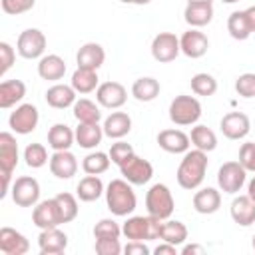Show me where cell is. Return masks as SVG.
<instances>
[{"instance_id": "1", "label": "cell", "mask_w": 255, "mask_h": 255, "mask_svg": "<svg viewBox=\"0 0 255 255\" xmlns=\"http://www.w3.org/2000/svg\"><path fill=\"white\" fill-rule=\"evenodd\" d=\"M205 171H207V151L201 149H187L179 167H177V183L183 189H197L203 179H205Z\"/></svg>"}, {"instance_id": "2", "label": "cell", "mask_w": 255, "mask_h": 255, "mask_svg": "<svg viewBox=\"0 0 255 255\" xmlns=\"http://www.w3.org/2000/svg\"><path fill=\"white\" fill-rule=\"evenodd\" d=\"M106 203L114 215H129L137 205V197L131 189V183L128 179H112L106 187Z\"/></svg>"}, {"instance_id": "3", "label": "cell", "mask_w": 255, "mask_h": 255, "mask_svg": "<svg viewBox=\"0 0 255 255\" xmlns=\"http://www.w3.org/2000/svg\"><path fill=\"white\" fill-rule=\"evenodd\" d=\"M18 165V143L16 137L10 131L0 133V175H2V191L0 197H6L10 189V177L12 171Z\"/></svg>"}, {"instance_id": "4", "label": "cell", "mask_w": 255, "mask_h": 255, "mask_svg": "<svg viewBox=\"0 0 255 255\" xmlns=\"http://www.w3.org/2000/svg\"><path fill=\"white\" fill-rule=\"evenodd\" d=\"M145 207H147V215L159 221L169 219L175 209V201L169 187L165 183H153L145 195Z\"/></svg>"}, {"instance_id": "5", "label": "cell", "mask_w": 255, "mask_h": 255, "mask_svg": "<svg viewBox=\"0 0 255 255\" xmlns=\"http://www.w3.org/2000/svg\"><path fill=\"white\" fill-rule=\"evenodd\" d=\"M159 229H161V221L147 215H133L128 217V221L122 227V233L129 239V241H151V239H159Z\"/></svg>"}, {"instance_id": "6", "label": "cell", "mask_w": 255, "mask_h": 255, "mask_svg": "<svg viewBox=\"0 0 255 255\" xmlns=\"http://www.w3.org/2000/svg\"><path fill=\"white\" fill-rule=\"evenodd\" d=\"M201 118V104L193 96H175L169 104V120L175 126H191Z\"/></svg>"}, {"instance_id": "7", "label": "cell", "mask_w": 255, "mask_h": 255, "mask_svg": "<svg viewBox=\"0 0 255 255\" xmlns=\"http://www.w3.org/2000/svg\"><path fill=\"white\" fill-rule=\"evenodd\" d=\"M247 179V169L239 161H227L217 171V185L223 193H237Z\"/></svg>"}, {"instance_id": "8", "label": "cell", "mask_w": 255, "mask_h": 255, "mask_svg": "<svg viewBox=\"0 0 255 255\" xmlns=\"http://www.w3.org/2000/svg\"><path fill=\"white\" fill-rule=\"evenodd\" d=\"M120 173L124 175V179H128L131 185H143L153 177V165L139 157V155H129L122 165H120Z\"/></svg>"}, {"instance_id": "9", "label": "cell", "mask_w": 255, "mask_h": 255, "mask_svg": "<svg viewBox=\"0 0 255 255\" xmlns=\"http://www.w3.org/2000/svg\"><path fill=\"white\" fill-rule=\"evenodd\" d=\"M16 50L22 58L26 60H36V58H42L44 50H46V36L42 30L38 28H28L24 30L20 36H18V42H16Z\"/></svg>"}, {"instance_id": "10", "label": "cell", "mask_w": 255, "mask_h": 255, "mask_svg": "<svg viewBox=\"0 0 255 255\" xmlns=\"http://www.w3.org/2000/svg\"><path fill=\"white\" fill-rule=\"evenodd\" d=\"M38 122H40V114H38V108L32 104H20L8 118V126L12 128V131H16L20 135L32 133L36 129Z\"/></svg>"}, {"instance_id": "11", "label": "cell", "mask_w": 255, "mask_h": 255, "mask_svg": "<svg viewBox=\"0 0 255 255\" xmlns=\"http://www.w3.org/2000/svg\"><path fill=\"white\" fill-rule=\"evenodd\" d=\"M12 199L18 207H34L40 199V183L30 175H22L12 183Z\"/></svg>"}, {"instance_id": "12", "label": "cell", "mask_w": 255, "mask_h": 255, "mask_svg": "<svg viewBox=\"0 0 255 255\" xmlns=\"http://www.w3.org/2000/svg\"><path fill=\"white\" fill-rule=\"evenodd\" d=\"M179 52H181L179 38L171 32H159L151 40V56L155 62H161V64L173 62Z\"/></svg>"}, {"instance_id": "13", "label": "cell", "mask_w": 255, "mask_h": 255, "mask_svg": "<svg viewBox=\"0 0 255 255\" xmlns=\"http://www.w3.org/2000/svg\"><path fill=\"white\" fill-rule=\"evenodd\" d=\"M32 221L40 229H50V227L62 225V213H60L56 197L54 199H44V201L36 203V207L32 211Z\"/></svg>"}, {"instance_id": "14", "label": "cell", "mask_w": 255, "mask_h": 255, "mask_svg": "<svg viewBox=\"0 0 255 255\" xmlns=\"http://www.w3.org/2000/svg\"><path fill=\"white\" fill-rule=\"evenodd\" d=\"M96 100L100 106L108 110H118L128 100V90L120 82H104L96 90Z\"/></svg>"}, {"instance_id": "15", "label": "cell", "mask_w": 255, "mask_h": 255, "mask_svg": "<svg viewBox=\"0 0 255 255\" xmlns=\"http://www.w3.org/2000/svg\"><path fill=\"white\" fill-rule=\"evenodd\" d=\"M219 128L227 139H243L251 129V122L243 112H229L221 118Z\"/></svg>"}, {"instance_id": "16", "label": "cell", "mask_w": 255, "mask_h": 255, "mask_svg": "<svg viewBox=\"0 0 255 255\" xmlns=\"http://www.w3.org/2000/svg\"><path fill=\"white\" fill-rule=\"evenodd\" d=\"M179 46H181V52L187 56V58H201L207 54L209 50V40L203 32H199L197 28H191L187 32H183V36L179 38Z\"/></svg>"}, {"instance_id": "17", "label": "cell", "mask_w": 255, "mask_h": 255, "mask_svg": "<svg viewBox=\"0 0 255 255\" xmlns=\"http://www.w3.org/2000/svg\"><path fill=\"white\" fill-rule=\"evenodd\" d=\"M38 247L42 255H56V253H64L68 247V235L58 229V227H50V229H42V233L38 235Z\"/></svg>"}, {"instance_id": "18", "label": "cell", "mask_w": 255, "mask_h": 255, "mask_svg": "<svg viewBox=\"0 0 255 255\" xmlns=\"http://www.w3.org/2000/svg\"><path fill=\"white\" fill-rule=\"evenodd\" d=\"M50 171L58 179H70L78 171V159L70 149L54 151L50 157Z\"/></svg>"}, {"instance_id": "19", "label": "cell", "mask_w": 255, "mask_h": 255, "mask_svg": "<svg viewBox=\"0 0 255 255\" xmlns=\"http://www.w3.org/2000/svg\"><path fill=\"white\" fill-rule=\"evenodd\" d=\"M28 249H30V243L20 231L12 227L0 229V251L4 255H24L28 253Z\"/></svg>"}, {"instance_id": "20", "label": "cell", "mask_w": 255, "mask_h": 255, "mask_svg": "<svg viewBox=\"0 0 255 255\" xmlns=\"http://www.w3.org/2000/svg\"><path fill=\"white\" fill-rule=\"evenodd\" d=\"M189 135L181 129H163L157 133V143L167 153H185L189 149Z\"/></svg>"}, {"instance_id": "21", "label": "cell", "mask_w": 255, "mask_h": 255, "mask_svg": "<svg viewBox=\"0 0 255 255\" xmlns=\"http://www.w3.org/2000/svg\"><path fill=\"white\" fill-rule=\"evenodd\" d=\"M231 219L241 225L249 227L255 223V201L249 195H239L231 201Z\"/></svg>"}, {"instance_id": "22", "label": "cell", "mask_w": 255, "mask_h": 255, "mask_svg": "<svg viewBox=\"0 0 255 255\" xmlns=\"http://www.w3.org/2000/svg\"><path fill=\"white\" fill-rule=\"evenodd\" d=\"M102 128H104V135H108L112 139H122L131 129V118L126 112H112L104 120Z\"/></svg>"}, {"instance_id": "23", "label": "cell", "mask_w": 255, "mask_h": 255, "mask_svg": "<svg viewBox=\"0 0 255 255\" xmlns=\"http://www.w3.org/2000/svg\"><path fill=\"white\" fill-rule=\"evenodd\" d=\"M221 207V193L215 187H203L193 195V209L201 215H211Z\"/></svg>"}, {"instance_id": "24", "label": "cell", "mask_w": 255, "mask_h": 255, "mask_svg": "<svg viewBox=\"0 0 255 255\" xmlns=\"http://www.w3.org/2000/svg\"><path fill=\"white\" fill-rule=\"evenodd\" d=\"M106 60V52L100 44L96 42H88L84 44L78 54H76V62H78V68H90V70H98Z\"/></svg>"}, {"instance_id": "25", "label": "cell", "mask_w": 255, "mask_h": 255, "mask_svg": "<svg viewBox=\"0 0 255 255\" xmlns=\"http://www.w3.org/2000/svg\"><path fill=\"white\" fill-rule=\"evenodd\" d=\"M46 104L56 108V110H64L76 104V90L72 86L66 84H54L52 88H48L46 92Z\"/></svg>"}, {"instance_id": "26", "label": "cell", "mask_w": 255, "mask_h": 255, "mask_svg": "<svg viewBox=\"0 0 255 255\" xmlns=\"http://www.w3.org/2000/svg\"><path fill=\"white\" fill-rule=\"evenodd\" d=\"M38 74H40L42 80H48V82L62 80L64 74H66V62L58 54L42 56L40 62H38Z\"/></svg>"}, {"instance_id": "27", "label": "cell", "mask_w": 255, "mask_h": 255, "mask_svg": "<svg viewBox=\"0 0 255 255\" xmlns=\"http://www.w3.org/2000/svg\"><path fill=\"white\" fill-rule=\"evenodd\" d=\"M26 96V84L22 80H4L0 84V108L8 110Z\"/></svg>"}, {"instance_id": "28", "label": "cell", "mask_w": 255, "mask_h": 255, "mask_svg": "<svg viewBox=\"0 0 255 255\" xmlns=\"http://www.w3.org/2000/svg\"><path fill=\"white\" fill-rule=\"evenodd\" d=\"M74 139H76V131H72V128L66 124H54L48 131V145L54 151L70 149Z\"/></svg>"}, {"instance_id": "29", "label": "cell", "mask_w": 255, "mask_h": 255, "mask_svg": "<svg viewBox=\"0 0 255 255\" xmlns=\"http://www.w3.org/2000/svg\"><path fill=\"white\" fill-rule=\"evenodd\" d=\"M183 18L191 28L207 26L213 20V6L211 4H187L183 10Z\"/></svg>"}, {"instance_id": "30", "label": "cell", "mask_w": 255, "mask_h": 255, "mask_svg": "<svg viewBox=\"0 0 255 255\" xmlns=\"http://www.w3.org/2000/svg\"><path fill=\"white\" fill-rule=\"evenodd\" d=\"M104 137V128H100L98 124H80L76 128V143L84 149H92L96 147Z\"/></svg>"}, {"instance_id": "31", "label": "cell", "mask_w": 255, "mask_h": 255, "mask_svg": "<svg viewBox=\"0 0 255 255\" xmlns=\"http://www.w3.org/2000/svg\"><path fill=\"white\" fill-rule=\"evenodd\" d=\"M159 239L171 245H183L187 241V227L181 221H173V219H165L161 221V229H159Z\"/></svg>"}, {"instance_id": "32", "label": "cell", "mask_w": 255, "mask_h": 255, "mask_svg": "<svg viewBox=\"0 0 255 255\" xmlns=\"http://www.w3.org/2000/svg\"><path fill=\"white\" fill-rule=\"evenodd\" d=\"M159 82L151 76H145V78H137L131 86V96L137 100V102H151L159 96Z\"/></svg>"}, {"instance_id": "33", "label": "cell", "mask_w": 255, "mask_h": 255, "mask_svg": "<svg viewBox=\"0 0 255 255\" xmlns=\"http://www.w3.org/2000/svg\"><path fill=\"white\" fill-rule=\"evenodd\" d=\"M98 70H90V68H78L72 74V88L78 94H90L94 90H98Z\"/></svg>"}, {"instance_id": "34", "label": "cell", "mask_w": 255, "mask_h": 255, "mask_svg": "<svg viewBox=\"0 0 255 255\" xmlns=\"http://www.w3.org/2000/svg\"><path fill=\"white\" fill-rule=\"evenodd\" d=\"M227 30H229V34H231L233 40H247L253 34L245 10H235V12L229 14V18H227Z\"/></svg>"}, {"instance_id": "35", "label": "cell", "mask_w": 255, "mask_h": 255, "mask_svg": "<svg viewBox=\"0 0 255 255\" xmlns=\"http://www.w3.org/2000/svg\"><path fill=\"white\" fill-rule=\"evenodd\" d=\"M76 193L80 197V201H96L104 191V183L98 175H86L84 179H80L78 187H76Z\"/></svg>"}, {"instance_id": "36", "label": "cell", "mask_w": 255, "mask_h": 255, "mask_svg": "<svg viewBox=\"0 0 255 255\" xmlns=\"http://www.w3.org/2000/svg\"><path fill=\"white\" fill-rule=\"evenodd\" d=\"M189 139L201 151H213L217 147V135H215V131L211 128H207V126H201V124L195 126V128H191Z\"/></svg>"}, {"instance_id": "37", "label": "cell", "mask_w": 255, "mask_h": 255, "mask_svg": "<svg viewBox=\"0 0 255 255\" xmlns=\"http://www.w3.org/2000/svg\"><path fill=\"white\" fill-rule=\"evenodd\" d=\"M74 118L80 124H98L102 120V112H100V108L92 100L80 98L74 104Z\"/></svg>"}, {"instance_id": "38", "label": "cell", "mask_w": 255, "mask_h": 255, "mask_svg": "<svg viewBox=\"0 0 255 255\" xmlns=\"http://www.w3.org/2000/svg\"><path fill=\"white\" fill-rule=\"evenodd\" d=\"M112 159H110V153H104V151H94V153H88L82 161V169L88 173V175H100L104 171H108Z\"/></svg>"}, {"instance_id": "39", "label": "cell", "mask_w": 255, "mask_h": 255, "mask_svg": "<svg viewBox=\"0 0 255 255\" xmlns=\"http://www.w3.org/2000/svg\"><path fill=\"white\" fill-rule=\"evenodd\" d=\"M24 161H26L28 167L40 169L50 161V157H48V151L42 143H28L26 149H24Z\"/></svg>"}, {"instance_id": "40", "label": "cell", "mask_w": 255, "mask_h": 255, "mask_svg": "<svg viewBox=\"0 0 255 255\" xmlns=\"http://www.w3.org/2000/svg\"><path fill=\"white\" fill-rule=\"evenodd\" d=\"M191 90L195 96H213L217 92V80L211 76V74H205V72H199L191 78Z\"/></svg>"}, {"instance_id": "41", "label": "cell", "mask_w": 255, "mask_h": 255, "mask_svg": "<svg viewBox=\"0 0 255 255\" xmlns=\"http://www.w3.org/2000/svg\"><path fill=\"white\" fill-rule=\"evenodd\" d=\"M56 201H58V207H60V213H62V223H70L78 217V201L72 193H68V191L58 193Z\"/></svg>"}, {"instance_id": "42", "label": "cell", "mask_w": 255, "mask_h": 255, "mask_svg": "<svg viewBox=\"0 0 255 255\" xmlns=\"http://www.w3.org/2000/svg\"><path fill=\"white\" fill-rule=\"evenodd\" d=\"M122 227L114 219H100L94 225V237L96 239H120Z\"/></svg>"}, {"instance_id": "43", "label": "cell", "mask_w": 255, "mask_h": 255, "mask_svg": "<svg viewBox=\"0 0 255 255\" xmlns=\"http://www.w3.org/2000/svg\"><path fill=\"white\" fill-rule=\"evenodd\" d=\"M129 155H133V147L128 141H116V143H112V147H110V159H112V163L122 165Z\"/></svg>"}, {"instance_id": "44", "label": "cell", "mask_w": 255, "mask_h": 255, "mask_svg": "<svg viewBox=\"0 0 255 255\" xmlns=\"http://www.w3.org/2000/svg\"><path fill=\"white\" fill-rule=\"evenodd\" d=\"M2 4V10L10 16H18V14H24L28 10L34 8L36 0H0Z\"/></svg>"}, {"instance_id": "45", "label": "cell", "mask_w": 255, "mask_h": 255, "mask_svg": "<svg viewBox=\"0 0 255 255\" xmlns=\"http://www.w3.org/2000/svg\"><path fill=\"white\" fill-rule=\"evenodd\" d=\"M235 90L241 98H255V74H241L235 82Z\"/></svg>"}, {"instance_id": "46", "label": "cell", "mask_w": 255, "mask_h": 255, "mask_svg": "<svg viewBox=\"0 0 255 255\" xmlns=\"http://www.w3.org/2000/svg\"><path fill=\"white\" fill-rule=\"evenodd\" d=\"M239 163L247 171L255 173V143L253 141H247V143L241 145V149H239Z\"/></svg>"}, {"instance_id": "47", "label": "cell", "mask_w": 255, "mask_h": 255, "mask_svg": "<svg viewBox=\"0 0 255 255\" xmlns=\"http://www.w3.org/2000/svg\"><path fill=\"white\" fill-rule=\"evenodd\" d=\"M16 60V52L8 42H0V76H4Z\"/></svg>"}, {"instance_id": "48", "label": "cell", "mask_w": 255, "mask_h": 255, "mask_svg": "<svg viewBox=\"0 0 255 255\" xmlns=\"http://www.w3.org/2000/svg\"><path fill=\"white\" fill-rule=\"evenodd\" d=\"M94 249L98 255H120L122 253L120 239H96Z\"/></svg>"}, {"instance_id": "49", "label": "cell", "mask_w": 255, "mask_h": 255, "mask_svg": "<svg viewBox=\"0 0 255 255\" xmlns=\"http://www.w3.org/2000/svg\"><path fill=\"white\" fill-rule=\"evenodd\" d=\"M124 251H126V255H147L149 253V247L143 241H129L124 247Z\"/></svg>"}, {"instance_id": "50", "label": "cell", "mask_w": 255, "mask_h": 255, "mask_svg": "<svg viewBox=\"0 0 255 255\" xmlns=\"http://www.w3.org/2000/svg\"><path fill=\"white\" fill-rule=\"evenodd\" d=\"M153 253L155 255H175L177 253V249H175V245H171V243H161V245H157L155 249H153Z\"/></svg>"}, {"instance_id": "51", "label": "cell", "mask_w": 255, "mask_h": 255, "mask_svg": "<svg viewBox=\"0 0 255 255\" xmlns=\"http://www.w3.org/2000/svg\"><path fill=\"white\" fill-rule=\"evenodd\" d=\"M193 253H197V255H203V253H205V249H203L201 245H195V243H191V245H183V249H181V255H193Z\"/></svg>"}, {"instance_id": "52", "label": "cell", "mask_w": 255, "mask_h": 255, "mask_svg": "<svg viewBox=\"0 0 255 255\" xmlns=\"http://www.w3.org/2000/svg\"><path fill=\"white\" fill-rule=\"evenodd\" d=\"M245 14H247V20H249V26H251V30L255 32V6H249V8L245 10Z\"/></svg>"}, {"instance_id": "53", "label": "cell", "mask_w": 255, "mask_h": 255, "mask_svg": "<svg viewBox=\"0 0 255 255\" xmlns=\"http://www.w3.org/2000/svg\"><path fill=\"white\" fill-rule=\"evenodd\" d=\"M247 195L255 201V177H253V179L249 181V185H247Z\"/></svg>"}, {"instance_id": "54", "label": "cell", "mask_w": 255, "mask_h": 255, "mask_svg": "<svg viewBox=\"0 0 255 255\" xmlns=\"http://www.w3.org/2000/svg\"><path fill=\"white\" fill-rule=\"evenodd\" d=\"M124 4H137V6H143V4H149L151 0H120Z\"/></svg>"}, {"instance_id": "55", "label": "cell", "mask_w": 255, "mask_h": 255, "mask_svg": "<svg viewBox=\"0 0 255 255\" xmlns=\"http://www.w3.org/2000/svg\"><path fill=\"white\" fill-rule=\"evenodd\" d=\"M213 0H187V4H211Z\"/></svg>"}, {"instance_id": "56", "label": "cell", "mask_w": 255, "mask_h": 255, "mask_svg": "<svg viewBox=\"0 0 255 255\" xmlns=\"http://www.w3.org/2000/svg\"><path fill=\"white\" fill-rule=\"evenodd\" d=\"M221 2H225V4H233V2H239V0H221Z\"/></svg>"}, {"instance_id": "57", "label": "cell", "mask_w": 255, "mask_h": 255, "mask_svg": "<svg viewBox=\"0 0 255 255\" xmlns=\"http://www.w3.org/2000/svg\"><path fill=\"white\" fill-rule=\"evenodd\" d=\"M251 245H253V249H255V235H253V243H251Z\"/></svg>"}]
</instances>
